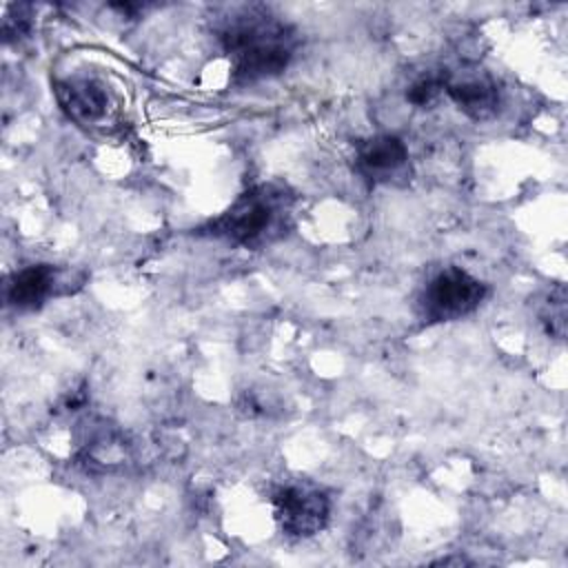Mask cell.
<instances>
[{
    "mask_svg": "<svg viewBox=\"0 0 568 568\" xmlns=\"http://www.w3.org/2000/svg\"><path fill=\"white\" fill-rule=\"evenodd\" d=\"M217 42L229 58L231 82L251 87L288 69L300 33L264 4H240L217 22Z\"/></svg>",
    "mask_w": 568,
    "mask_h": 568,
    "instance_id": "cell-1",
    "label": "cell"
},
{
    "mask_svg": "<svg viewBox=\"0 0 568 568\" xmlns=\"http://www.w3.org/2000/svg\"><path fill=\"white\" fill-rule=\"evenodd\" d=\"M295 204L297 195L288 184L262 182L237 195L217 217L197 226L195 235L260 251L291 233Z\"/></svg>",
    "mask_w": 568,
    "mask_h": 568,
    "instance_id": "cell-2",
    "label": "cell"
},
{
    "mask_svg": "<svg viewBox=\"0 0 568 568\" xmlns=\"http://www.w3.org/2000/svg\"><path fill=\"white\" fill-rule=\"evenodd\" d=\"M488 297V286L462 266L437 268L415 300V311L422 324H448L475 313Z\"/></svg>",
    "mask_w": 568,
    "mask_h": 568,
    "instance_id": "cell-3",
    "label": "cell"
},
{
    "mask_svg": "<svg viewBox=\"0 0 568 568\" xmlns=\"http://www.w3.org/2000/svg\"><path fill=\"white\" fill-rule=\"evenodd\" d=\"M271 504L277 528L291 539L315 537L331 519L328 493L306 479H293L275 486Z\"/></svg>",
    "mask_w": 568,
    "mask_h": 568,
    "instance_id": "cell-4",
    "label": "cell"
},
{
    "mask_svg": "<svg viewBox=\"0 0 568 568\" xmlns=\"http://www.w3.org/2000/svg\"><path fill=\"white\" fill-rule=\"evenodd\" d=\"M355 171L371 186H406L413 178L408 144L395 133L364 138L355 146Z\"/></svg>",
    "mask_w": 568,
    "mask_h": 568,
    "instance_id": "cell-5",
    "label": "cell"
},
{
    "mask_svg": "<svg viewBox=\"0 0 568 568\" xmlns=\"http://www.w3.org/2000/svg\"><path fill=\"white\" fill-rule=\"evenodd\" d=\"M442 91L473 122H488L501 109V89L497 78L475 64L444 69Z\"/></svg>",
    "mask_w": 568,
    "mask_h": 568,
    "instance_id": "cell-6",
    "label": "cell"
},
{
    "mask_svg": "<svg viewBox=\"0 0 568 568\" xmlns=\"http://www.w3.org/2000/svg\"><path fill=\"white\" fill-rule=\"evenodd\" d=\"M67 275L53 264H27L4 280V304L18 313L42 308L53 295L71 291Z\"/></svg>",
    "mask_w": 568,
    "mask_h": 568,
    "instance_id": "cell-7",
    "label": "cell"
},
{
    "mask_svg": "<svg viewBox=\"0 0 568 568\" xmlns=\"http://www.w3.org/2000/svg\"><path fill=\"white\" fill-rule=\"evenodd\" d=\"M53 93L62 113L80 126L98 124L109 113V104H111L109 91L95 78L69 75V78L55 80Z\"/></svg>",
    "mask_w": 568,
    "mask_h": 568,
    "instance_id": "cell-8",
    "label": "cell"
},
{
    "mask_svg": "<svg viewBox=\"0 0 568 568\" xmlns=\"http://www.w3.org/2000/svg\"><path fill=\"white\" fill-rule=\"evenodd\" d=\"M78 462L93 473H115L135 464V446L124 433L102 422L91 426L78 444Z\"/></svg>",
    "mask_w": 568,
    "mask_h": 568,
    "instance_id": "cell-9",
    "label": "cell"
},
{
    "mask_svg": "<svg viewBox=\"0 0 568 568\" xmlns=\"http://www.w3.org/2000/svg\"><path fill=\"white\" fill-rule=\"evenodd\" d=\"M566 302H568V297H566L564 284H557L555 288H550L544 295V300L537 308V317L548 337L564 339V335H566Z\"/></svg>",
    "mask_w": 568,
    "mask_h": 568,
    "instance_id": "cell-10",
    "label": "cell"
},
{
    "mask_svg": "<svg viewBox=\"0 0 568 568\" xmlns=\"http://www.w3.org/2000/svg\"><path fill=\"white\" fill-rule=\"evenodd\" d=\"M439 93H442V71H433V73H422L408 84L406 100L413 106L426 109L439 98Z\"/></svg>",
    "mask_w": 568,
    "mask_h": 568,
    "instance_id": "cell-11",
    "label": "cell"
},
{
    "mask_svg": "<svg viewBox=\"0 0 568 568\" xmlns=\"http://www.w3.org/2000/svg\"><path fill=\"white\" fill-rule=\"evenodd\" d=\"M31 7L29 4H11L2 20V38L4 42H20L31 33Z\"/></svg>",
    "mask_w": 568,
    "mask_h": 568,
    "instance_id": "cell-12",
    "label": "cell"
}]
</instances>
